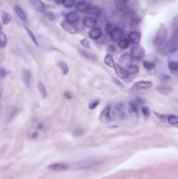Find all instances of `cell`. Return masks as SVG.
<instances>
[{
  "label": "cell",
  "instance_id": "35",
  "mask_svg": "<svg viewBox=\"0 0 178 179\" xmlns=\"http://www.w3.org/2000/svg\"><path fill=\"white\" fill-rule=\"evenodd\" d=\"M168 68L172 71H177L178 70V62L170 61L168 63Z\"/></svg>",
  "mask_w": 178,
  "mask_h": 179
},
{
  "label": "cell",
  "instance_id": "41",
  "mask_svg": "<svg viewBox=\"0 0 178 179\" xmlns=\"http://www.w3.org/2000/svg\"><path fill=\"white\" fill-rule=\"evenodd\" d=\"M99 104H100L99 101H96L93 102H92L91 103L89 104V108L90 110H94L98 106Z\"/></svg>",
  "mask_w": 178,
  "mask_h": 179
},
{
  "label": "cell",
  "instance_id": "28",
  "mask_svg": "<svg viewBox=\"0 0 178 179\" xmlns=\"http://www.w3.org/2000/svg\"><path fill=\"white\" fill-rule=\"evenodd\" d=\"M80 52L82 56H83L86 58H87V59H88L89 60L94 61V60H96V59H97V58L94 55L90 54H89L88 52H85V51H84V50H80Z\"/></svg>",
  "mask_w": 178,
  "mask_h": 179
},
{
  "label": "cell",
  "instance_id": "43",
  "mask_svg": "<svg viewBox=\"0 0 178 179\" xmlns=\"http://www.w3.org/2000/svg\"><path fill=\"white\" fill-rule=\"evenodd\" d=\"M47 17H48V19L50 21H54L56 19V16H55V14L54 13L51 11H49L47 13Z\"/></svg>",
  "mask_w": 178,
  "mask_h": 179
},
{
  "label": "cell",
  "instance_id": "50",
  "mask_svg": "<svg viewBox=\"0 0 178 179\" xmlns=\"http://www.w3.org/2000/svg\"><path fill=\"white\" fill-rule=\"evenodd\" d=\"M161 78H162V80H164V81H167V80H169L170 79V77L166 74H163L162 75Z\"/></svg>",
  "mask_w": 178,
  "mask_h": 179
},
{
  "label": "cell",
  "instance_id": "52",
  "mask_svg": "<svg viewBox=\"0 0 178 179\" xmlns=\"http://www.w3.org/2000/svg\"><path fill=\"white\" fill-rule=\"evenodd\" d=\"M54 2L58 4H60L61 3H63V0H54Z\"/></svg>",
  "mask_w": 178,
  "mask_h": 179
},
{
  "label": "cell",
  "instance_id": "36",
  "mask_svg": "<svg viewBox=\"0 0 178 179\" xmlns=\"http://www.w3.org/2000/svg\"><path fill=\"white\" fill-rule=\"evenodd\" d=\"M117 47H115V45H112V44L109 45L107 48V52L109 54H115L117 52Z\"/></svg>",
  "mask_w": 178,
  "mask_h": 179
},
{
  "label": "cell",
  "instance_id": "33",
  "mask_svg": "<svg viewBox=\"0 0 178 179\" xmlns=\"http://www.w3.org/2000/svg\"><path fill=\"white\" fill-rule=\"evenodd\" d=\"M141 112L146 117H148L150 114V109L146 106H142L141 108Z\"/></svg>",
  "mask_w": 178,
  "mask_h": 179
},
{
  "label": "cell",
  "instance_id": "12",
  "mask_svg": "<svg viewBox=\"0 0 178 179\" xmlns=\"http://www.w3.org/2000/svg\"><path fill=\"white\" fill-rule=\"evenodd\" d=\"M29 2L31 5L38 11L45 12V5L40 0H29Z\"/></svg>",
  "mask_w": 178,
  "mask_h": 179
},
{
  "label": "cell",
  "instance_id": "53",
  "mask_svg": "<svg viewBox=\"0 0 178 179\" xmlns=\"http://www.w3.org/2000/svg\"></svg>",
  "mask_w": 178,
  "mask_h": 179
},
{
  "label": "cell",
  "instance_id": "29",
  "mask_svg": "<svg viewBox=\"0 0 178 179\" xmlns=\"http://www.w3.org/2000/svg\"><path fill=\"white\" fill-rule=\"evenodd\" d=\"M143 65L144 68L148 71L152 70L153 69L155 68V64L154 62L147 61H143Z\"/></svg>",
  "mask_w": 178,
  "mask_h": 179
},
{
  "label": "cell",
  "instance_id": "15",
  "mask_svg": "<svg viewBox=\"0 0 178 179\" xmlns=\"http://www.w3.org/2000/svg\"><path fill=\"white\" fill-rule=\"evenodd\" d=\"M88 35L92 39L97 40L102 36V32L100 29L98 27L93 28L88 32Z\"/></svg>",
  "mask_w": 178,
  "mask_h": 179
},
{
  "label": "cell",
  "instance_id": "37",
  "mask_svg": "<svg viewBox=\"0 0 178 179\" xmlns=\"http://www.w3.org/2000/svg\"><path fill=\"white\" fill-rule=\"evenodd\" d=\"M125 107V105L124 103H122V102L118 103L115 105V109L118 112H121V111H123Z\"/></svg>",
  "mask_w": 178,
  "mask_h": 179
},
{
  "label": "cell",
  "instance_id": "16",
  "mask_svg": "<svg viewBox=\"0 0 178 179\" xmlns=\"http://www.w3.org/2000/svg\"><path fill=\"white\" fill-rule=\"evenodd\" d=\"M14 10H15L16 14L19 17V19L22 20L23 21H27V16H26V14L21 7L19 5H15L14 7Z\"/></svg>",
  "mask_w": 178,
  "mask_h": 179
},
{
  "label": "cell",
  "instance_id": "21",
  "mask_svg": "<svg viewBox=\"0 0 178 179\" xmlns=\"http://www.w3.org/2000/svg\"><path fill=\"white\" fill-rule=\"evenodd\" d=\"M58 66L60 68L63 74L67 75L69 72V68L66 64L62 61H59L58 62Z\"/></svg>",
  "mask_w": 178,
  "mask_h": 179
},
{
  "label": "cell",
  "instance_id": "26",
  "mask_svg": "<svg viewBox=\"0 0 178 179\" xmlns=\"http://www.w3.org/2000/svg\"><path fill=\"white\" fill-rule=\"evenodd\" d=\"M168 122L170 125H175L178 124V116L175 115L169 116L167 118Z\"/></svg>",
  "mask_w": 178,
  "mask_h": 179
},
{
  "label": "cell",
  "instance_id": "14",
  "mask_svg": "<svg viewBox=\"0 0 178 179\" xmlns=\"http://www.w3.org/2000/svg\"><path fill=\"white\" fill-rule=\"evenodd\" d=\"M66 21L70 23H76L79 21V16L76 12H70L66 15Z\"/></svg>",
  "mask_w": 178,
  "mask_h": 179
},
{
  "label": "cell",
  "instance_id": "51",
  "mask_svg": "<svg viewBox=\"0 0 178 179\" xmlns=\"http://www.w3.org/2000/svg\"><path fill=\"white\" fill-rule=\"evenodd\" d=\"M37 132H33L32 135H31V138L32 139H35V138H37Z\"/></svg>",
  "mask_w": 178,
  "mask_h": 179
},
{
  "label": "cell",
  "instance_id": "3",
  "mask_svg": "<svg viewBox=\"0 0 178 179\" xmlns=\"http://www.w3.org/2000/svg\"><path fill=\"white\" fill-rule=\"evenodd\" d=\"M130 53L132 57L137 60L143 59L145 56L144 49L143 48L137 46L132 47L130 49Z\"/></svg>",
  "mask_w": 178,
  "mask_h": 179
},
{
  "label": "cell",
  "instance_id": "10",
  "mask_svg": "<svg viewBox=\"0 0 178 179\" xmlns=\"http://www.w3.org/2000/svg\"><path fill=\"white\" fill-rule=\"evenodd\" d=\"M123 34V31L122 29L120 27H115L110 33V36L111 38L115 41H117L120 39Z\"/></svg>",
  "mask_w": 178,
  "mask_h": 179
},
{
  "label": "cell",
  "instance_id": "20",
  "mask_svg": "<svg viewBox=\"0 0 178 179\" xmlns=\"http://www.w3.org/2000/svg\"><path fill=\"white\" fill-rule=\"evenodd\" d=\"M38 87L39 91L40 92L41 99H44L46 98L48 94H47V90H46L44 84L41 81H39L38 83Z\"/></svg>",
  "mask_w": 178,
  "mask_h": 179
},
{
  "label": "cell",
  "instance_id": "25",
  "mask_svg": "<svg viewBox=\"0 0 178 179\" xmlns=\"http://www.w3.org/2000/svg\"><path fill=\"white\" fill-rule=\"evenodd\" d=\"M0 38H1L0 46L1 48H4L7 45V39L6 36L4 33H3L2 32H1L0 34Z\"/></svg>",
  "mask_w": 178,
  "mask_h": 179
},
{
  "label": "cell",
  "instance_id": "7",
  "mask_svg": "<svg viewBox=\"0 0 178 179\" xmlns=\"http://www.w3.org/2000/svg\"><path fill=\"white\" fill-rule=\"evenodd\" d=\"M83 24L86 28L93 29L97 25V20L94 17L87 16L83 19Z\"/></svg>",
  "mask_w": 178,
  "mask_h": 179
},
{
  "label": "cell",
  "instance_id": "8",
  "mask_svg": "<svg viewBox=\"0 0 178 179\" xmlns=\"http://www.w3.org/2000/svg\"><path fill=\"white\" fill-rule=\"evenodd\" d=\"M114 69L116 74L120 78H122L123 79L129 78L130 74L129 73V71L125 70L119 64H115L114 67Z\"/></svg>",
  "mask_w": 178,
  "mask_h": 179
},
{
  "label": "cell",
  "instance_id": "42",
  "mask_svg": "<svg viewBox=\"0 0 178 179\" xmlns=\"http://www.w3.org/2000/svg\"><path fill=\"white\" fill-rule=\"evenodd\" d=\"M134 102L135 103V104H136L137 106L142 105H143L144 104V100L141 98V97H136V99H135Z\"/></svg>",
  "mask_w": 178,
  "mask_h": 179
},
{
  "label": "cell",
  "instance_id": "39",
  "mask_svg": "<svg viewBox=\"0 0 178 179\" xmlns=\"http://www.w3.org/2000/svg\"><path fill=\"white\" fill-rule=\"evenodd\" d=\"M111 79L112 80L113 82L115 83V84L117 85L118 87H122V88H124L123 84H122V82L119 79H117V78L112 77V78H111Z\"/></svg>",
  "mask_w": 178,
  "mask_h": 179
},
{
  "label": "cell",
  "instance_id": "48",
  "mask_svg": "<svg viewBox=\"0 0 178 179\" xmlns=\"http://www.w3.org/2000/svg\"><path fill=\"white\" fill-rule=\"evenodd\" d=\"M173 27L176 28V30L178 29V16L176 17V18L174 19L173 21Z\"/></svg>",
  "mask_w": 178,
  "mask_h": 179
},
{
  "label": "cell",
  "instance_id": "47",
  "mask_svg": "<svg viewBox=\"0 0 178 179\" xmlns=\"http://www.w3.org/2000/svg\"><path fill=\"white\" fill-rule=\"evenodd\" d=\"M7 71L5 69H1V73H0V74H1V77L2 79L4 78L6 75L7 74Z\"/></svg>",
  "mask_w": 178,
  "mask_h": 179
},
{
  "label": "cell",
  "instance_id": "11",
  "mask_svg": "<svg viewBox=\"0 0 178 179\" xmlns=\"http://www.w3.org/2000/svg\"><path fill=\"white\" fill-rule=\"evenodd\" d=\"M141 34L137 31H133L129 35L130 42L133 45H137L141 40Z\"/></svg>",
  "mask_w": 178,
  "mask_h": 179
},
{
  "label": "cell",
  "instance_id": "5",
  "mask_svg": "<svg viewBox=\"0 0 178 179\" xmlns=\"http://www.w3.org/2000/svg\"><path fill=\"white\" fill-rule=\"evenodd\" d=\"M153 86L152 82L147 81H140L134 84L132 87L133 90L149 89Z\"/></svg>",
  "mask_w": 178,
  "mask_h": 179
},
{
  "label": "cell",
  "instance_id": "4",
  "mask_svg": "<svg viewBox=\"0 0 178 179\" xmlns=\"http://www.w3.org/2000/svg\"><path fill=\"white\" fill-rule=\"evenodd\" d=\"M119 62L120 66L124 69H128L132 65L133 59L131 55L128 54H123L120 57Z\"/></svg>",
  "mask_w": 178,
  "mask_h": 179
},
{
  "label": "cell",
  "instance_id": "34",
  "mask_svg": "<svg viewBox=\"0 0 178 179\" xmlns=\"http://www.w3.org/2000/svg\"><path fill=\"white\" fill-rule=\"evenodd\" d=\"M84 134V130L82 128H78L75 130L73 132V136L75 137L83 136Z\"/></svg>",
  "mask_w": 178,
  "mask_h": 179
},
{
  "label": "cell",
  "instance_id": "22",
  "mask_svg": "<svg viewBox=\"0 0 178 179\" xmlns=\"http://www.w3.org/2000/svg\"><path fill=\"white\" fill-rule=\"evenodd\" d=\"M1 19L3 24L4 25H6L11 21V17L10 16L9 14H8L7 12L3 11L2 13Z\"/></svg>",
  "mask_w": 178,
  "mask_h": 179
},
{
  "label": "cell",
  "instance_id": "9",
  "mask_svg": "<svg viewBox=\"0 0 178 179\" xmlns=\"http://www.w3.org/2000/svg\"><path fill=\"white\" fill-rule=\"evenodd\" d=\"M61 27L66 32H68L71 34H75L78 33V29L75 26H74L72 23H69L66 21H62L61 24Z\"/></svg>",
  "mask_w": 178,
  "mask_h": 179
},
{
  "label": "cell",
  "instance_id": "23",
  "mask_svg": "<svg viewBox=\"0 0 178 179\" xmlns=\"http://www.w3.org/2000/svg\"><path fill=\"white\" fill-rule=\"evenodd\" d=\"M104 62L107 66H108L110 68H114L115 64L112 57L110 54H108L105 57L104 59Z\"/></svg>",
  "mask_w": 178,
  "mask_h": 179
},
{
  "label": "cell",
  "instance_id": "31",
  "mask_svg": "<svg viewBox=\"0 0 178 179\" xmlns=\"http://www.w3.org/2000/svg\"><path fill=\"white\" fill-rule=\"evenodd\" d=\"M62 4L66 9H70L75 5V0H63Z\"/></svg>",
  "mask_w": 178,
  "mask_h": 179
},
{
  "label": "cell",
  "instance_id": "1",
  "mask_svg": "<svg viewBox=\"0 0 178 179\" xmlns=\"http://www.w3.org/2000/svg\"><path fill=\"white\" fill-rule=\"evenodd\" d=\"M168 36V29L163 24H160L157 34L154 39V44L159 47L164 43Z\"/></svg>",
  "mask_w": 178,
  "mask_h": 179
},
{
  "label": "cell",
  "instance_id": "17",
  "mask_svg": "<svg viewBox=\"0 0 178 179\" xmlns=\"http://www.w3.org/2000/svg\"><path fill=\"white\" fill-rule=\"evenodd\" d=\"M75 9L78 12L82 13L87 11L89 9V6L87 3L85 1H80L76 5Z\"/></svg>",
  "mask_w": 178,
  "mask_h": 179
},
{
  "label": "cell",
  "instance_id": "19",
  "mask_svg": "<svg viewBox=\"0 0 178 179\" xmlns=\"http://www.w3.org/2000/svg\"><path fill=\"white\" fill-rule=\"evenodd\" d=\"M23 80H24L26 85L29 88H30L31 86V72L29 71L25 70L23 71Z\"/></svg>",
  "mask_w": 178,
  "mask_h": 179
},
{
  "label": "cell",
  "instance_id": "44",
  "mask_svg": "<svg viewBox=\"0 0 178 179\" xmlns=\"http://www.w3.org/2000/svg\"><path fill=\"white\" fill-rule=\"evenodd\" d=\"M96 42H97L99 44H104L106 42L105 37L101 36L100 37L98 38V39L96 40Z\"/></svg>",
  "mask_w": 178,
  "mask_h": 179
},
{
  "label": "cell",
  "instance_id": "46",
  "mask_svg": "<svg viewBox=\"0 0 178 179\" xmlns=\"http://www.w3.org/2000/svg\"><path fill=\"white\" fill-rule=\"evenodd\" d=\"M112 26L109 24H107L105 26V31L107 33L110 34L111 31L112 30Z\"/></svg>",
  "mask_w": 178,
  "mask_h": 179
},
{
  "label": "cell",
  "instance_id": "24",
  "mask_svg": "<svg viewBox=\"0 0 178 179\" xmlns=\"http://www.w3.org/2000/svg\"><path fill=\"white\" fill-rule=\"evenodd\" d=\"M129 44H130V41L126 38H123L121 39L120 40L118 44L119 46L123 49H127L129 47Z\"/></svg>",
  "mask_w": 178,
  "mask_h": 179
},
{
  "label": "cell",
  "instance_id": "40",
  "mask_svg": "<svg viewBox=\"0 0 178 179\" xmlns=\"http://www.w3.org/2000/svg\"><path fill=\"white\" fill-rule=\"evenodd\" d=\"M154 113L157 117L159 118V119H161V120H165V119H166L167 118H168V117H169V116L167 115L162 114H160V113L156 112H154Z\"/></svg>",
  "mask_w": 178,
  "mask_h": 179
},
{
  "label": "cell",
  "instance_id": "32",
  "mask_svg": "<svg viewBox=\"0 0 178 179\" xmlns=\"http://www.w3.org/2000/svg\"><path fill=\"white\" fill-rule=\"evenodd\" d=\"M128 71L129 73L131 74H136L139 71L138 67L136 65H131L128 68Z\"/></svg>",
  "mask_w": 178,
  "mask_h": 179
},
{
  "label": "cell",
  "instance_id": "54",
  "mask_svg": "<svg viewBox=\"0 0 178 179\" xmlns=\"http://www.w3.org/2000/svg\"></svg>",
  "mask_w": 178,
  "mask_h": 179
},
{
  "label": "cell",
  "instance_id": "18",
  "mask_svg": "<svg viewBox=\"0 0 178 179\" xmlns=\"http://www.w3.org/2000/svg\"><path fill=\"white\" fill-rule=\"evenodd\" d=\"M157 90L160 94L168 95L172 92V89L168 85H160L157 87Z\"/></svg>",
  "mask_w": 178,
  "mask_h": 179
},
{
  "label": "cell",
  "instance_id": "49",
  "mask_svg": "<svg viewBox=\"0 0 178 179\" xmlns=\"http://www.w3.org/2000/svg\"><path fill=\"white\" fill-rule=\"evenodd\" d=\"M119 116L121 118H124L126 117V116H127V114H126V113H125V112L124 111H121V112H119Z\"/></svg>",
  "mask_w": 178,
  "mask_h": 179
},
{
  "label": "cell",
  "instance_id": "27",
  "mask_svg": "<svg viewBox=\"0 0 178 179\" xmlns=\"http://www.w3.org/2000/svg\"><path fill=\"white\" fill-rule=\"evenodd\" d=\"M129 111L131 114H137L138 106L134 102H131L129 103Z\"/></svg>",
  "mask_w": 178,
  "mask_h": 179
},
{
  "label": "cell",
  "instance_id": "2",
  "mask_svg": "<svg viewBox=\"0 0 178 179\" xmlns=\"http://www.w3.org/2000/svg\"><path fill=\"white\" fill-rule=\"evenodd\" d=\"M167 48L170 52H176L178 49V29L174 31L173 35L167 43Z\"/></svg>",
  "mask_w": 178,
  "mask_h": 179
},
{
  "label": "cell",
  "instance_id": "38",
  "mask_svg": "<svg viewBox=\"0 0 178 179\" xmlns=\"http://www.w3.org/2000/svg\"><path fill=\"white\" fill-rule=\"evenodd\" d=\"M80 43L81 44V45L85 48H90V42L87 39H83L80 41Z\"/></svg>",
  "mask_w": 178,
  "mask_h": 179
},
{
  "label": "cell",
  "instance_id": "13",
  "mask_svg": "<svg viewBox=\"0 0 178 179\" xmlns=\"http://www.w3.org/2000/svg\"><path fill=\"white\" fill-rule=\"evenodd\" d=\"M48 168L54 171H63L68 169V165L65 163H55L50 165Z\"/></svg>",
  "mask_w": 178,
  "mask_h": 179
},
{
  "label": "cell",
  "instance_id": "30",
  "mask_svg": "<svg viewBox=\"0 0 178 179\" xmlns=\"http://www.w3.org/2000/svg\"><path fill=\"white\" fill-rule=\"evenodd\" d=\"M25 29H26V31H27V32L28 33V35L29 36H30V37H31V39L32 40L33 42L37 46H39V44H38V42L37 40L36 39V38L35 37V35H33V32H31V31L29 29V28H27V27L26 26H25Z\"/></svg>",
  "mask_w": 178,
  "mask_h": 179
},
{
  "label": "cell",
  "instance_id": "45",
  "mask_svg": "<svg viewBox=\"0 0 178 179\" xmlns=\"http://www.w3.org/2000/svg\"><path fill=\"white\" fill-rule=\"evenodd\" d=\"M63 96L66 99H68V100H70V99H72V97H73L72 94L70 92H68V91L64 93Z\"/></svg>",
  "mask_w": 178,
  "mask_h": 179
},
{
  "label": "cell",
  "instance_id": "6",
  "mask_svg": "<svg viewBox=\"0 0 178 179\" xmlns=\"http://www.w3.org/2000/svg\"><path fill=\"white\" fill-rule=\"evenodd\" d=\"M110 106L106 107L100 115L99 120L101 122L104 124H108L111 121V117L110 115Z\"/></svg>",
  "mask_w": 178,
  "mask_h": 179
}]
</instances>
